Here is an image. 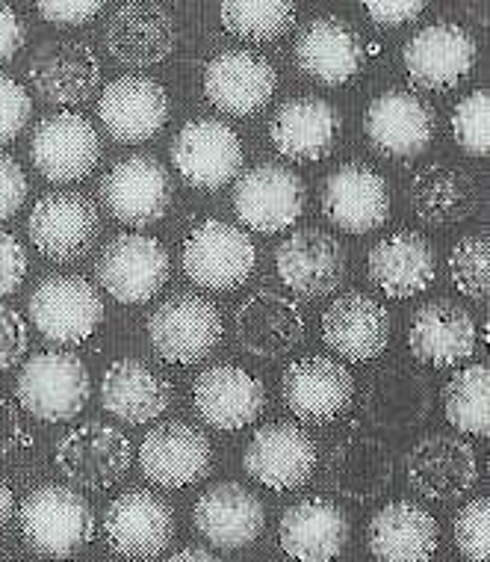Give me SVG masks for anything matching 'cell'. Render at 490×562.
<instances>
[{
	"instance_id": "2e32d148",
	"label": "cell",
	"mask_w": 490,
	"mask_h": 562,
	"mask_svg": "<svg viewBox=\"0 0 490 562\" xmlns=\"http://www.w3.org/2000/svg\"><path fill=\"white\" fill-rule=\"evenodd\" d=\"M27 234L50 261H75L98 237V211L83 193L57 190L42 195L30 214Z\"/></svg>"
},
{
	"instance_id": "5b68a950",
	"label": "cell",
	"mask_w": 490,
	"mask_h": 562,
	"mask_svg": "<svg viewBox=\"0 0 490 562\" xmlns=\"http://www.w3.org/2000/svg\"><path fill=\"white\" fill-rule=\"evenodd\" d=\"M30 321L54 344H83L104 321V302L95 284L80 276H50L30 293Z\"/></svg>"
},
{
	"instance_id": "8992f818",
	"label": "cell",
	"mask_w": 490,
	"mask_h": 562,
	"mask_svg": "<svg viewBox=\"0 0 490 562\" xmlns=\"http://www.w3.org/2000/svg\"><path fill=\"white\" fill-rule=\"evenodd\" d=\"M98 281L110 296L125 305L155 300L169 279V252L148 234H118L106 243L95 263Z\"/></svg>"
},
{
	"instance_id": "484cf974",
	"label": "cell",
	"mask_w": 490,
	"mask_h": 562,
	"mask_svg": "<svg viewBox=\"0 0 490 562\" xmlns=\"http://www.w3.org/2000/svg\"><path fill=\"white\" fill-rule=\"evenodd\" d=\"M195 412L216 429H242L266 406V389L254 373L237 364L207 368L193 385Z\"/></svg>"
},
{
	"instance_id": "1f68e13d",
	"label": "cell",
	"mask_w": 490,
	"mask_h": 562,
	"mask_svg": "<svg viewBox=\"0 0 490 562\" xmlns=\"http://www.w3.org/2000/svg\"><path fill=\"white\" fill-rule=\"evenodd\" d=\"M366 544L378 562H432L437 551V521L423 506L394 501L369 518Z\"/></svg>"
},
{
	"instance_id": "d6a6232c",
	"label": "cell",
	"mask_w": 490,
	"mask_h": 562,
	"mask_svg": "<svg viewBox=\"0 0 490 562\" xmlns=\"http://www.w3.org/2000/svg\"><path fill=\"white\" fill-rule=\"evenodd\" d=\"M305 338V317L287 296L272 291L251 293L237 308V340L258 359H275Z\"/></svg>"
},
{
	"instance_id": "7a4b0ae2",
	"label": "cell",
	"mask_w": 490,
	"mask_h": 562,
	"mask_svg": "<svg viewBox=\"0 0 490 562\" xmlns=\"http://www.w3.org/2000/svg\"><path fill=\"white\" fill-rule=\"evenodd\" d=\"M15 394L21 408L45 424L71 420L83 412L89 400L87 364L75 352L62 349L39 352L21 368Z\"/></svg>"
},
{
	"instance_id": "cb8c5ba5",
	"label": "cell",
	"mask_w": 490,
	"mask_h": 562,
	"mask_svg": "<svg viewBox=\"0 0 490 562\" xmlns=\"http://www.w3.org/2000/svg\"><path fill=\"white\" fill-rule=\"evenodd\" d=\"M98 116L116 143H145L169 119L166 89L143 75H125L113 80L98 101Z\"/></svg>"
},
{
	"instance_id": "f5cc1de1",
	"label": "cell",
	"mask_w": 490,
	"mask_h": 562,
	"mask_svg": "<svg viewBox=\"0 0 490 562\" xmlns=\"http://www.w3.org/2000/svg\"><path fill=\"white\" fill-rule=\"evenodd\" d=\"M21 438H24V432H21L19 408H15L10 397L0 394V459L10 456Z\"/></svg>"
},
{
	"instance_id": "11a10c76",
	"label": "cell",
	"mask_w": 490,
	"mask_h": 562,
	"mask_svg": "<svg viewBox=\"0 0 490 562\" xmlns=\"http://www.w3.org/2000/svg\"><path fill=\"white\" fill-rule=\"evenodd\" d=\"M12 509H15V497H12L10 483H7V480L0 476V527L10 521Z\"/></svg>"
},
{
	"instance_id": "3957f363",
	"label": "cell",
	"mask_w": 490,
	"mask_h": 562,
	"mask_svg": "<svg viewBox=\"0 0 490 562\" xmlns=\"http://www.w3.org/2000/svg\"><path fill=\"white\" fill-rule=\"evenodd\" d=\"M254 263L258 249L249 234L221 220H204L183 243V272L204 291H237Z\"/></svg>"
},
{
	"instance_id": "e575fe53",
	"label": "cell",
	"mask_w": 490,
	"mask_h": 562,
	"mask_svg": "<svg viewBox=\"0 0 490 562\" xmlns=\"http://www.w3.org/2000/svg\"><path fill=\"white\" fill-rule=\"evenodd\" d=\"M326 483L334 495L364 504L385 495L394 483V453L378 438L352 436L331 450L326 462Z\"/></svg>"
},
{
	"instance_id": "db71d44e",
	"label": "cell",
	"mask_w": 490,
	"mask_h": 562,
	"mask_svg": "<svg viewBox=\"0 0 490 562\" xmlns=\"http://www.w3.org/2000/svg\"><path fill=\"white\" fill-rule=\"evenodd\" d=\"M169 562H221L216 553L204 551V548H183V551H178Z\"/></svg>"
},
{
	"instance_id": "74e56055",
	"label": "cell",
	"mask_w": 490,
	"mask_h": 562,
	"mask_svg": "<svg viewBox=\"0 0 490 562\" xmlns=\"http://www.w3.org/2000/svg\"><path fill=\"white\" fill-rule=\"evenodd\" d=\"M101 406L125 424H148L172 406V385L145 361L122 359L104 373Z\"/></svg>"
},
{
	"instance_id": "9c48e42d",
	"label": "cell",
	"mask_w": 490,
	"mask_h": 562,
	"mask_svg": "<svg viewBox=\"0 0 490 562\" xmlns=\"http://www.w3.org/2000/svg\"><path fill=\"white\" fill-rule=\"evenodd\" d=\"M172 164L195 190H221L240 172V136L219 119H195L174 136Z\"/></svg>"
},
{
	"instance_id": "f546056e",
	"label": "cell",
	"mask_w": 490,
	"mask_h": 562,
	"mask_svg": "<svg viewBox=\"0 0 490 562\" xmlns=\"http://www.w3.org/2000/svg\"><path fill=\"white\" fill-rule=\"evenodd\" d=\"M346 515L326 497L298 501L284 513L278 524L281 548L298 562H331L349 542Z\"/></svg>"
},
{
	"instance_id": "bcb514c9",
	"label": "cell",
	"mask_w": 490,
	"mask_h": 562,
	"mask_svg": "<svg viewBox=\"0 0 490 562\" xmlns=\"http://www.w3.org/2000/svg\"><path fill=\"white\" fill-rule=\"evenodd\" d=\"M27 344L30 335L21 314L0 302V370L15 368V361L24 356Z\"/></svg>"
},
{
	"instance_id": "7c38bea8",
	"label": "cell",
	"mask_w": 490,
	"mask_h": 562,
	"mask_svg": "<svg viewBox=\"0 0 490 562\" xmlns=\"http://www.w3.org/2000/svg\"><path fill=\"white\" fill-rule=\"evenodd\" d=\"M213 450L202 429L183 420H163L139 445V468L145 480L160 488H183L210 474Z\"/></svg>"
},
{
	"instance_id": "60d3db41",
	"label": "cell",
	"mask_w": 490,
	"mask_h": 562,
	"mask_svg": "<svg viewBox=\"0 0 490 562\" xmlns=\"http://www.w3.org/2000/svg\"><path fill=\"white\" fill-rule=\"evenodd\" d=\"M221 24L246 42H275L296 24V7L287 0H228Z\"/></svg>"
},
{
	"instance_id": "7bdbcfd3",
	"label": "cell",
	"mask_w": 490,
	"mask_h": 562,
	"mask_svg": "<svg viewBox=\"0 0 490 562\" xmlns=\"http://www.w3.org/2000/svg\"><path fill=\"white\" fill-rule=\"evenodd\" d=\"M452 134L455 143L472 157H485L490 148V98L488 89H476L464 95L452 110Z\"/></svg>"
},
{
	"instance_id": "b9f144b4",
	"label": "cell",
	"mask_w": 490,
	"mask_h": 562,
	"mask_svg": "<svg viewBox=\"0 0 490 562\" xmlns=\"http://www.w3.org/2000/svg\"><path fill=\"white\" fill-rule=\"evenodd\" d=\"M449 276L467 300H485L490 291V243L470 234L449 252Z\"/></svg>"
},
{
	"instance_id": "681fc988",
	"label": "cell",
	"mask_w": 490,
	"mask_h": 562,
	"mask_svg": "<svg viewBox=\"0 0 490 562\" xmlns=\"http://www.w3.org/2000/svg\"><path fill=\"white\" fill-rule=\"evenodd\" d=\"M27 276V252L15 240V234L0 232V296L15 293Z\"/></svg>"
},
{
	"instance_id": "d590c367",
	"label": "cell",
	"mask_w": 490,
	"mask_h": 562,
	"mask_svg": "<svg viewBox=\"0 0 490 562\" xmlns=\"http://www.w3.org/2000/svg\"><path fill=\"white\" fill-rule=\"evenodd\" d=\"M364 412L373 427L404 432L423 424L432 412V385L423 373L402 364L378 370L366 385Z\"/></svg>"
},
{
	"instance_id": "7dc6e473",
	"label": "cell",
	"mask_w": 490,
	"mask_h": 562,
	"mask_svg": "<svg viewBox=\"0 0 490 562\" xmlns=\"http://www.w3.org/2000/svg\"><path fill=\"white\" fill-rule=\"evenodd\" d=\"M24 199H27V175L15 157L0 151V220L19 214Z\"/></svg>"
},
{
	"instance_id": "f1b7e54d",
	"label": "cell",
	"mask_w": 490,
	"mask_h": 562,
	"mask_svg": "<svg viewBox=\"0 0 490 562\" xmlns=\"http://www.w3.org/2000/svg\"><path fill=\"white\" fill-rule=\"evenodd\" d=\"M364 42L349 21L326 15L310 21L308 27L298 33L296 42V66L308 78L340 87L349 78H355L364 66Z\"/></svg>"
},
{
	"instance_id": "7402d4cb",
	"label": "cell",
	"mask_w": 490,
	"mask_h": 562,
	"mask_svg": "<svg viewBox=\"0 0 490 562\" xmlns=\"http://www.w3.org/2000/svg\"><path fill=\"white\" fill-rule=\"evenodd\" d=\"M322 211L328 223L346 234H369L390 214V193L381 175L366 164H346L328 175L322 187Z\"/></svg>"
},
{
	"instance_id": "ffe728a7",
	"label": "cell",
	"mask_w": 490,
	"mask_h": 562,
	"mask_svg": "<svg viewBox=\"0 0 490 562\" xmlns=\"http://www.w3.org/2000/svg\"><path fill=\"white\" fill-rule=\"evenodd\" d=\"M404 474L411 488L429 501H455L479 480V462L464 438L425 436L404 456Z\"/></svg>"
},
{
	"instance_id": "4dcf8cb0",
	"label": "cell",
	"mask_w": 490,
	"mask_h": 562,
	"mask_svg": "<svg viewBox=\"0 0 490 562\" xmlns=\"http://www.w3.org/2000/svg\"><path fill=\"white\" fill-rule=\"evenodd\" d=\"M198 533L216 548H246L263 533V504L240 483H219L207 488L193 509Z\"/></svg>"
},
{
	"instance_id": "4fadbf2b",
	"label": "cell",
	"mask_w": 490,
	"mask_h": 562,
	"mask_svg": "<svg viewBox=\"0 0 490 562\" xmlns=\"http://www.w3.org/2000/svg\"><path fill=\"white\" fill-rule=\"evenodd\" d=\"M284 403L305 424H331L352 406L355 379L340 361L328 356H308L293 361L281 379Z\"/></svg>"
},
{
	"instance_id": "ac0fdd59",
	"label": "cell",
	"mask_w": 490,
	"mask_h": 562,
	"mask_svg": "<svg viewBox=\"0 0 490 562\" xmlns=\"http://www.w3.org/2000/svg\"><path fill=\"white\" fill-rule=\"evenodd\" d=\"M33 166L48 181L66 184L80 181L95 169L101 157V139L87 116L80 113H54L42 119L30 143Z\"/></svg>"
},
{
	"instance_id": "f907efd6",
	"label": "cell",
	"mask_w": 490,
	"mask_h": 562,
	"mask_svg": "<svg viewBox=\"0 0 490 562\" xmlns=\"http://www.w3.org/2000/svg\"><path fill=\"white\" fill-rule=\"evenodd\" d=\"M425 10L423 0H369L366 15L378 27H402Z\"/></svg>"
},
{
	"instance_id": "4316f807",
	"label": "cell",
	"mask_w": 490,
	"mask_h": 562,
	"mask_svg": "<svg viewBox=\"0 0 490 562\" xmlns=\"http://www.w3.org/2000/svg\"><path fill=\"white\" fill-rule=\"evenodd\" d=\"M30 83L48 104H80L101 83V63L87 42H48L30 59Z\"/></svg>"
},
{
	"instance_id": "9a60e30c",
	"label": "cell",
	"mask_w": 490,
	"mask_h": 562,
	"mask_svg": "<svg viewBox=\"0 0 490 562\" xmlns=\"http://www.w3.org/2000/svg\"><path fill=\"white\" fill-rule=\"evenodd\" d=\"M242 468L251 480L272 492H293L314 474L317 447L314 438L296 424H270L254 432L242 456Z\"/></svg>"
},
{
	"instance_id": "30bf717a",
	"label": "cell",
	"mask_w": 490,
	"mask_h": 562,
	"mask_svg": "<svg viewBox=\"0 0 490 562\" xmlns=\"http://www.w3.org/2000/svg\"><path fill=\"white\" fill-rule=\"evenodd\" d=\"M476 54L479 48L470 30L452 21H441V24L417 30L404 45L402 59L413 87L446 92L470 75V68L476 66Z\"/></svg>"
},
{
	"instance_id": "5bb4252c",
	"label": "cell",
	"mask_w": 490,
	"mask_h": 562,
	"mask_svg": "<svg viewBox=\"0 0 490 562\" xmlns=\"http://www.w3.org/2000/svg\"><path fill=\"white\" fill-rule=\"evenodd\" d=\"M174 513L157 492L130 488L104 513L106 544L127 560H151L172 542Z\"/></svg>"
},
{
	"instance_id": "ab89813d",
	"label": "cell",
	"mask_w": 490,
	"mask_h": 562,
	"mask_svg": "<svg viewBox=\"0 0 490 562\" xmlns=\"http://www.w3.org/2000/svg\"><path fill=\"white\" fill-rule=\"evenodd\" d=\"M446 420L464 436L490 432V370L488 364H470L449 379L443 389Z\"/></svg>"
},
{
	"instance_id": "f6af8a7d",
	"label": "cell",
	"mask_w": 490,
	"mask_h": 562,
	"mask_svg": "<svg viewBox=\"0 0 490 562\" xmlns=\"http://www.w3.org/2000/svg\"><path fill=\"white\" fill-rule=\"evenodd\" d=\"M30 113H33V101L27 89L0 75V143H12L27 125Z\"/></svg>"
},
{
	"instance_id": "e0dca14e",
	"label": "cell",
	"mask_w": 490,
	"mask_h": 562,
	"mask_svg": "<svg viewBox=\"0 0 490 562\" xmlns=\"http://www.w3.org/2000/svg\"><path fill=\"white\" fill-rule=\"evenodd\" d=\"M278 75L270 59L254 50H221L204 68V95L231 116H251L272 101Z\"/></svg>"
},
{
	"instance_id": "277c9868",
	"label": "cell",
	"mask_w": 490,
	"mask_h": 562,
	"mask_svg": "<svg viewBox=\"0 0 490 562\" xmlns=\"http://www.w3.org/2000/svg\"><path fill=\"white\" fill-rule=\"evenodd\" d=\"M148 338L169 364H198L219 347L221 314L198 293H178L151 314Z\"/></svg>"
},
{
	"instance_id": "6da1fadb",
	"label": "cell",
	"mask_w": 490,
	"mask_h": 562,
	"mask_svg": "<svg viewBox=\"0 0 490 562\" xmlns=\"http://www.w3.org/2000/svg\"><path fill=\"white\" fill-rule=\"evenodd\" d=\"M19 524L30 551L54 560L80 551L95 533V515L87 497L57 483L39 485L24 497Z\"/></svg>"
},
{
	"instance_id": "ee69618b",
	"label": "cell",
	"mask_w": 490,
	"mask_h": 562,
	"mask_svg": "<svg viewBox=\"0 0 490 562\" xmlns=\"http://www.w3.org/2000/svg\"><path fill=\"white\" fill-rule=\"evenodd\" d=\"M455 544L467 562L490 560V501L476 497L455 515Z\"/></svg>"
},
{
	"instance_id": "c3c4849f",
	"label": "cell",
	"mask_w": 490,
	"mask_h": 562,
	"mask_svg": "<svg viewBox=\"0 0 490 562\" xmlns=\"http://www.w3.org/2000/svg\"><path fill=\"white\" fill-rule=\"evenodd\" d=\"M39 15L48 24H62V27H78L87 24L104 10L101 0H39Z\"/></svg>"
},
{
	"instance_id": "816d5d0a",
	"label": "cell",
	"mask_w": 490,
	"mask_h": 562,
	"mask_svg": "<svg viewBox=\"0 0 490 562\" xmlns=\"http://www.w3.org/2000/svg\"><path fill=\"white\" fill-rule=\"evenodd\" d=\"M21 45H24V24H21L19 12L0 3V66L15 57Z\"/></svg>"
},
{
	"instance_id": "52a82bcc",
	"label": "cell",
	"mask_w": 490,
	"mask_h": 562,
	"mask_svg": "<svg viewBox=\"0 0 490 562\" xmlns=\"http://www.w3.org/2000/svg\"><path fill=\"white\" fill-rule=\"evenodd\" d=\"M301 211H305V181L287 166H254L233 187V214L251 232H287L298 223Z\"/></svg>"
},
{
	"instance_id": "836d02e7",
	"label": "cell",
	"mask_w": 490,
	"mask_h": 562,
	"mask_svg": "<svg viewBox=\"0 0 490 562\" xmlns=\"http://www.w3.org/2000/svg\"><path fill=\"white\" fill-rule=\"evenodd\" d=\"M366 267L375 288L394 300H408L429 291L437 270L432 243L417 232H394L375 243Z\"/></svg>"
},
{
	"instance_id": "44dd1931",
	"label": "cell",
	"mask_w": 490,
	"mask_h": 562,
	"mask_svg": "<svg viewBox=\"0 0 490 562\" xmlns=\"http://www.w3.org/2000/svg\"><path fill=\"white\" fill-rule=\"evenodd\" d=\"M275 270L298 296H326L346 279V249L334 234L301 228L278 246Z\"/></svg>"
},
{
	"instance_id": "f35d334b",
	"label": "cell",
	"mask_w": 490,
	"mask_h": 562,
	"mask_svg": "<svg viewBox=\"0 0 490 562\" xmlns=\"http://www.w3.org/2000/svg\"><path fill=\"white\" fill-rule=\"evenodd\" d=\"M411 207L429 225L461 223L476 214L481 204V190L470 172L458 166H429L411 181Z\"/></svg>"
},
{
	"instance_id": "8d00e7d4",
	"label": "cell",
	"mask_w": 490,
	"mask_h": 562,
	"mask_svg": "<svg viewBox=\"0 0 490 562\" xmlns=\"http://www.w3.org/2000/svg\"><path fill=\"white\" fill-rule=\"evenodd\" d=\"M340 116L322 98H293L270 122L272 146L289 160H322L334 148Z\"/></svg>"
},
{
	"instance_id": "603a6c76",
	"label": "cell",
	"mask_w": 490,
	"mask_h": 562,
	"mask_svg": "<svg viewBox=\"0 0 490 562\" xmlns=\"http://www.w3.org/2000/svg\"><path fill=\"white\" fill-rule=\"evenodd\" d=\"M476 321L461 302L434 300L413 311L408 347L429 368H455L476 352Z\"/></svg>"
},
{
	"instance_id": "83f0119b",
	"label": "cell",
	"mask_w": 490,
	"mask_h": 562,
	"mask_svg": "<svg viewBox=\"0 0 490 562\" xmlns=\"http://www.w3.org/2000/svg\"><path fill=\"white\" fill-rule=\"evenodd\" d=\"M322 338L328 349L346 361H369L381 356L390 340V314L366 293H346L322 314Z\"/></svg>"
},
{
	"instance_id": "ba28073f",
	"label": "cell",
	"mask_w": 490,
	"mask_h": 562,
	"mask_svg": "<svg viewBox=\"0 0 490 562\" xmlns=\"http://www.w3.org/2000/svg\"><path fill=\"white\" fill-rule=\"evenodd\" d=\"M101 202L118 223L145 228L163 220L172 204V181L155 157L134 155L118 160L98 184Z\"/></svg>"
},
{
	"instance_id": "8fae6325",
	"label": "cell",
	"mask_w": 490,
	"mask_h": 562,
	"mask_svg": "<svg viewBox=\"0 0 490 562\" xmlns=\"http://www.w3.org/2000/svg\"><path fill=\"white\" fill-rule=\"evenodd\" d=\"M130 441L116 427L89 420L75 427L57 445V468L68 483L80 488H110L130 468Z\"/></svg>"
},
{
	"instance_id": "d4e9b609",
	"label": "cell",
	"mask_w": 490,
	"mask_h": 562,
	"mask_svg": "<svg viewBox=\"0 0 490 562\" xmlns=\"http://www.w3.org/2000/svg\"><path fill=\"white\" fill-rule=\"evenodd\" d=\"M106 48L122 66L148 68L174 50V21L166 7L151 0L122 3L106 24Z\"/></svg>"
},
{
	"instance_id": "d6986e66",
	"label": "cell",
	"mask_w": 490,
	"mask_h": 562,
	"mask_svg": "<svg viewBox=\"0 0 490 562\" xmlns=\"http://www.w3.org/2000/svg\"><path fill=\"white\" fill-rule=\"evenodd\" d=\"M364 134L387 157L423 155L434 136V110L411 89H387L369 101Z\"/></svg>"
}]
</instances>
